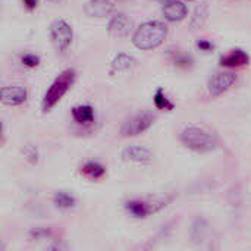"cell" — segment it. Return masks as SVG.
I'll list each match as a JSON object with an SVG mask.
<instances>
[{"label":"cell","instance_id":"6da1fadb","mask_svg":"<svg viewBox=\"0 0 251 251\" xmlns=\"http://www.w3.org/2000/svg\"><path fill=\"white\" fill-rule=\"evenodd\" d=\"M168 35V26L162 21L143 22L132 35V44L140 50H153L163 44Z\"/></svg>","mask_w":251,"mask_h":251},{"label":"cell","instance_id":"7a4b0ae2","mask_svg":"<svg viewBox=\"0 0 251 251\" xmlns=\"http://www.w3.org/2000/svg\"><path fill=\"white\" fill-rule=\"evenodd\" d=\"M75 78H76V72L71 68L62 71L56 76V79L50 84V87L47 88V91L44 94V100H43V110L44 112H49L62 100V97L74 85Z\"/></svg>","mask_w":251,"mask_h":251},{"label":"cell","instance_id":"3957f363","mask_svg":"<svg viewBox=\"0 0 251 251\" xmlns=\"http://www.w3.org/2000/svg\"><path fill=\"white\" fill-rule=\"evenodd\" d=\"M181 143L197 153H207L216 149V138L206 129L197 126H188L181 132Z\"/></svg>","mask_w":251,"mask_h":251},{"label":"cell","instance_id":"277c9868","mask_svg":"<svg viewBox=\"0 0 251 251\" xmlns=\"http://www.w3.org/2000/svg\"><path fill=\"white\" fill-rule=\"evenodd\" d=\"M72 37H74L72 28L66 21L57 19L50 25V38L57 51H65L71 46Z\"/></svg>","mask_w":251,"mask_h":251},{"label":"cell","instance_id":"5b68a950","mask_svg":"<svg viewBox=\"0 0 251 251\" xmlns=\"http://www.w3.org/2000/svg\"><path fill=\"white\" fill-rule=\"evenodd\" d=\"M154 119L156 118L150 112L135 115L122 125L121 134H122V137H137V135L146 132L154 124Z\"/></svg>","mask_w":251,"mask_h":251},{"label":"cell","instance_id":"8992f818","mask_svg":"<svg viewBox=\"0 0 251 251\" xmlns=\"http://www.w3.org/2000/svg\"><path fill=\"white\" fill-rule=\"evenodd\" d=\"M107 31L112 38H125L132 31V21L125 13H116L112 16L107 25Z\"/></svg>","mask_w":251,"mask_h":251},{"label":"cell","instance_id":"52a82bcc","mask_svg":"<svg viewBox=\"0 0 251 251\" xmlns=\"http://www.w3.org/2000/svg\"><path fill=\"white\" fill-rule=\"evenodd\" d=\"M237 81V75L232 72H218L212 76L209 81V91L212 96H221L225 91H228L234 82Z\"/></svg>","mask_w":251,"mask_h":251},{"label":"cell","instance_id":"ba28073f","mask_svg":"<svg viewBox=\"0 0 251 251\" xmlns=\"http://www.w3.org/2000/svg\"><path fill=\"white\" fill-rule=\"evenodd\" d=\"M115 12V4L110 0H90L84 6V13L88 18H106Z\"/></svg>","mask_w":251,"mask_h":251},{"label":"cell","instance_id":"9c48e42d","mask_svg":"<svg viewBox=\"0 0 251 251\" xmlns=\"http://www.w3.org/2000/svg\"><path fill=\"white\" fill-rule=\"evenodd\" d=\"M26 88L24 85H9L1 88V101L7 106H19L26 100Z\"/></svg>","mask_w":251,"mask_h":251},{"label":"cell","instance_id":"30bf717a","mask_svg":"<svg viewBox=\"0 0 251 251\" xmlns=\"http://www.w3.org/2000/svg\"><path fill=\"white\" fill-rule=\"evenodd\" d=\"M187 13H188L187 6L179 0H171L169 3L163 4L162 9L163 18L169 22H179L187 16Z\"/></svg>","mask_w":251,"mask_h":251},{"label":"cell","instance_id":"8fae6325","mask_svg":"<svg viewBox=\"0 0 251 251\" xmlns=\"http://www.w3.org/2000/svg\"><path fill=\"white\" fill-rule=\"evenodd\" d=\"M151 151L143 146H129L124 149L122 159L125 162H138V163H147L151 160Z\"/></svg>","mask_w":251,"mask_h":251},{"label":"cell","instance_id":"7c38bea8","mask_svg":"<svg viewBox=\"0 0 251 251\" xmlns=\"http://www.w3.org/2000/svg\"><path fill=\"white\" fill-rule=\"evenodd\" d=\"M250 60L249 54L240 49H235V50H231L228 54L222 56L221 57V66H225V68H238V66H244L247 65Z\"/></svg>","mask_w":251,"mask_h":251},{"label":"cell","instance_id":"4fadbf2b","mask_svg":"<svg viewBox=\"0 0 251 251\" xmlns=\"http://www.w3.org/2000/svg\"><path fill=\"white\" fill-rule=\"evenodd\" d=\"M125 209H126L134 218L143 219V218H147L151 212H156V210L160 209V207H154V204L150 206V204H147V203H144V201H141V200H131V201H128V203L125 204Z\"/></svg>","mask_w":251,"mask_h":251},{"label":"cell","instance_id":"5bb4252c","mask_svg":"<svg viewBox=\"0 0 251 251\" xmlns=\"http://www.w3.org/2000/svg\"><path fill=\"white\" fill-rule=\"evenodd\" d=\"M137 66V60L125 53H119L112 60V72H129Z\"/></svg>","mask_w":251,"mask_h":251},{"label":"cell","instance_id":"9a60e30c","mask_svg":"<svg viewBox=\"0 0 251 251\" xmlns=\"http://www.w3.org/2000/svg\"><path fill=\"white\" fill-rule=\"evenodd\" d=\"M72 118L79 125H88L94 121V109L91 106H75L72 109Z\"/></svg>","mask_w":251,"mask_h":251},{"label":"cell","instance_id":"2e32d148","mask_svg":"<svg viewBox=\"0 0 251 251\" xmlns=\"http://www.w3.org/2000/svg\"><path fill=\"white\" fill-rule=\"evenodd\" d=\"M81 172H82L84 176H87V178H90V179H100V178L104 176L106 169H104L103 165H100V163H97V162H87V163L82 166Z\"/></svg>","mask_w":251,"mask_h":251},{"label":"cell","instance_id":"e0dca14e","mask_svg":"<svg viewBox=\"0 0 251 251\" xmlns=\"http://www.w3.org/2000/svg\"><path fill=\"white\" fill-rule=\"evenodd\" d=\"M207 16H209V10H207L206 3H203V4H200V6L196 9L194 16H193V19H191V25H193L194 28H201V26L204 25V22L207 21Z\"/></svg>","mask_w":251,"mask_h":251},{"label":"cell","instance_id":"ac0fdd59","mask_svg":"<svg viewBox=\"0 0 251 251\" xmlns=\"http://www.w3.org/2000/svg\"><path fill=\"white\" fill-rule=\"evenodd\" d=\"M54 204L60 209H69V207H74L75 206V199L66 193H57L53 199Z\"/></svg>","mask_w":251,"mask_h":251},{"label":"cell","instance_id":"d6986e66","mask_svg":"<svg viewBox=\"0 0 251 251\" xmlns=\"http://www.w3.org/2000/svg\"><path fill=\"white\" fill-rule=\"evenodd\" d=\"M154 104L160 110H172L174 109V104L166 99V96H165L162 88L156 90V93H154Z\"/></svg>","mask_w":251,"mask_h":251},{"label":"cell","instance_id":"ffe728a7","mask_svg":"<svg viewBox=\"0 0 251 251\" xmlns=\"http://www.w3.org/2000/svg\"><path fill=\"white\" fill-rule=\"evenodd\" d=\"M174 63H175L176 66H181V68H190V66L193 65V59H191L190 56L176 53L175 57H174Z\"/></svg>","mask_w":251,"mask_h":251},{"label":"cell","instance_id":"44dd1931","mask_svg":"<svg viewBox=\"0 0 251 251\" xmlns=\"http://www.w3.org/2000/svg\"><path fill=\"white\" fill-rule=\"evenodd\" d=\"M24 154L26 157V160L32 165H35L38 162V153H37V149L34 146H26L24 149Z\"/></svg>","mask_w":251,"mask_h":251},{"label":"cell","instance_id":"7402d4cb","mask_svg":"<svg viewBox=\"0 0 251 251\" xmlns=\"http://www.w3.org/2000/svg\"><path fill=\"white\" fill-rule=\"evenodd\" d=\"M22 63L26 66V68H35V66H38V63H40V57L38 56H35V54H24L22 56Z\"/></svg>","mask_w":251,"mask_h":251},{"label":"cell","instance_id":"603a6c76","mask_svg":"<svg viewBox=\"0 0 251 251\" xmlns=\"http://www.w3.org/2000/svg\"><path fill=\"white\" fill-rule=\"evenodd\" d=\"M50 234L49 229H44V228H35L31 231V237H35V238H40V237H47Z\"/></svg>","mask_w":251,"mask_h":251},{"label":"cell","instance_id":"cb8c5ba5","mask_svg":"<svg viewBox=\"0 0 251 251\" xmlns=\"http://www.w3.org/2000/svg\"><path fill=\"white\" fill-rule=\"evenodd\" d=\"M197 46H199V49L203 50V51H209V50L213 49V44H212L210 41H207V40H200V41L197 43Z\"/></svg>","mask_w":251,"mask_h":251},{"label":"cell","instance_id":"d4e9b609","mask_svg":"<svg viewBox=\"0 0 251 251\" xmlns=\"http://www.w3.org/2000/svg\"><path fill=\"white\" fill-rule=\"evenodd\" d=\"M22 1H24V6L28 10H34L37 7V0H22Z\"/></svg>","mask_w":251,"mask_h":251},{"label":"cell","instance_id":"484cf974","mask_svg":"<svg viewBox=\"0 0 251 251\" xmlns=\"http://www.w3.org/2000/svg\"><path fill=\"white\" fill-rule=\"evenodd\" d=\"M156 1H159V3H162V4H166V3H169L171 0H156Z\"/></svg>","mask_w":251,"mask_h":251},{"label":"cell","instance_id":"4316f807","mask_svg":"<svg viewBox=\"0 0 251 251\" xmlns=\"http://www.w3.org/2000/svg\"><path fill=\"white\" fill-rule=\"evenodd\" d=\"M184 1H196V0H184Z\"/></svg>","mask_w":251,"mask_h":251},{"label":"cell","instance_id":"83f0119b","mask_svg":"<svg viewBox=\"0 0 251 251\" xmlns=\"http://www.w3.org/2000/svg\"><path fill=\"white\" fill-rule=\"evenodd\" d=\"M51 1H54V0H51Z\"/></svg>","mask_w":251,"mask_h":251}]
</instances>
